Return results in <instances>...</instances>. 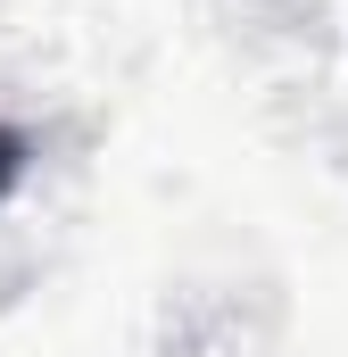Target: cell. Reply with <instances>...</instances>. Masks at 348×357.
Segmentation results:
<instances>
[{"label": "cell", "instance_id": "obj_1", "mask_svg": "<svg viewBox=\"0 0 348 357\" xmlns=\"http://www.w3.org/2000/svg\"><path fill=\"white\" fill-rule=\"evenodd\" d=\"M17 175H25V133H17V125H0V199L17 191Z\"/></svg>", "mask_w": 348, "mask_h": 357}]
</instances>
